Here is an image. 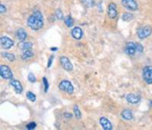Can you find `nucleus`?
<instances>
[{"label":"nucleus","mask_w":152,"mask_h":130,"mask_svg":"<svg viewBox=\"0 0 152 130\" xmlns=\"http://www.w3.org/2000/svg\"><path fill=\"white\" fill-rule=\"evenodd\" d=\"M136 49H137V52L138 53H143L144 51V47L142 44H137L136 43Z\"/></svg>","instance_id":"29"},{"label":"nucleus","mask_w":152,"mask_h":130,"mask_svg":"<svg viewBox=\"0 0 152 130\" xmlns=\"http://www.w3.org/2000/svg\"><path fill=\"white\" fill-rule=\"evenodd\" d=\"M26 97H27L28 100H30L31 102L36 101V95H35V94L33 92H26Z\"/></svg>","instance_id":"24"},{"label":"nucleus","mask_w":152,"mask_h":130,"mask_svg":"<svg viewBox=\"0 0 152 130\" xmlns=\"http://www.w3.org/2000/svg\"><path fill=\"white\" fill-rule=\"evenodd\" d=\"M10 85L14 88V90H15V92L17 93H22L23 92V90H24V89H23V86L20 83V81L12 78V79H10Z\"/></svg>","instance_id":"13"},{"label":"nucleus","mask_w":152,"mask_h":130,"mask_svg":"<svg viewBox=\"0 0 152 130\" xmlns=\"http://www.w3.org/2000/svg\"><path fill=\"white\" fill-rule=\"evenodd\" d=\"M150 106H151V107H152V101L150 102Z\"/></svg>","instance_id":"34"},{"label":"nucleus","mask_w":152,"mask_h":130,"mask_svg":"<svg viewBox=\"0 0 152 130\" xmlns=\"http://www.w3.org/2000/svg\"><path fill=\"white\" fill-rule=\"evenodd\" d=\"M59 89L62 92H65L69 94H72L74 92V88L71 83V81L69 80H62L59 83Z\"/></svg>","instance_id":"3"},{"label":"nucleus","mask_w":152,"mask_h":130,"mask_svg":"<svg viewBox=\"0 0 152 130\" xmlns=\"http://www.w3.org/2000/svg\"><path fill=\"white\" fill-rule=\"evenodd\" d=\"M16 37L20 42H24V41L27 38V33L24 28H19L16 31Z\"/></svg>","instance_id":"15"},{"label":"nucleus","mask_w":152,"mask_h":130,"mask_svg":"<svg viewBox=\"0 0 152 130\" xmlns=\"http://www.w3.org/2000/svg\"><path fill=\"white\" fill-rule=\"evenodd\" d=\"M43 16L39 10L27 19V26L33 30H39L43 27Z\"/></svg>","instance_id":"1"},{"label":"nucleus","mask_w":152,"mask_h":130,"mask_svg":"<svg viewBox=\"0 0 152 130\" xmlns=\"http://www.w3.org/2000/svg\"><path fill=\"white\" fill-rule=\"evenodd\" d=\"M64 116H65L66 118H72V115L69 114V113H64Z\"/></svg>","instance_id":"32"},{"label":"nucleus","mask_w":152,"mask_h":130,"mask_svg":"<svg viewBox=\"0 0 152 130\" xmlns=\"http://www.w3.org/2000/svg\"><path fill=\"white\" fill-rule=\"evenodd\" d=\"M133 19V14L130 13H125L122 15V20L125 22H130L131 20Z\"/></svg>","instance_id":"19"},{"label":"nucleus","mask_w":152,"mask_h":130,"mask_svg":"<svg viewBox=\"0 0 152 130\" xmlns=\"http://www.w3.org/2000/svg\"><path fill=\"white\" fill-rule=\"evenodd\" d=\"M82 3H83L87 8H91L95 5L94 0H82Z\"/></svg>","instance_id":"21"},{"label":"nucleus","mask_w":152,"mask_h":130,"mask_svg":"<svg viewBox=\"0 0 152 130\" xmlns=\"http://www.w3.org/2000/svg\"><path fill=\"white\" fill-rule=\"evenodd\" d=\"M28 80L29 82H31V83H35V82L37 81V78H36V76H35V75L30 73L28 75Z\"/></svg>","instance_id":"25"},{"label":"nucleus","mask_w":152,"mask_h":130,"mask_svg":"<svg viewBox=\"0 0 152 130\" xmlns=\"http://www.w3.org/2000/svg\"><path fill=\"white\" fill-rule=\"evenodd\" d=\"M121 116L124 120H127V121H132L133 119V114L132 110L130 109H124L121 112Z\"/></svg>","instance_id":"16"},{"label":"nucleus","mask_w":152,"mask_h":130,"mask_svg":"<svg viewBox=\"0 0 152 130\" xmlns=\"http://www.w3.org/2000/svg\"><path fill=\"white\" fill-rule=\"evenodd\" d=\"M100 123H101L102 127L104 130H112V129H113L112 123H111V122L107 119V118L102 117L101 119H100Z\"/></svg>","instance_id":"12"},{"label":"nucleus","mask_w":152,"mask_h":130,"mask_svg":"<svg viewBox=\"0 0 152 130\" xmlns=\"http://www.w3.org/2000/svg\"><path fill=\"white\" fill-rule=\"evenodd\" d=\"M33 56H34V53L30 49H28V50H25V52L23 53L22 58L23 60H28L29 58H32Z\"/></svg>","instance_id":"18"},{"label":"nucleus","mask_w":152,"mask_h":130,"mask_svg":"<svg viewBox=\"0 0 152 130\" xmlns=\"http://www.w3.org/2000/svg\"><path fill=\"white\" fill-rule=\"evenodd\" d=\"M143 78L147 84H152V66H145L143 69Z\"/></svg>","instance_id":"5"},{"label":"nucleus","mask_w":152,"mask_h":130,"mask_svg":"<svg viewBox=\"0 0 152 130\" xmlns=\"http://www.w3.org/2000/svg\"><path fill=\"white\" fill-rule=\"evenodd\" d=\"M2 56L7 58V60L10 61H15V56L13 54H10V53H3Z\"/></svg>","instance_id":"20"},{"label":"nucleus","mask_w":152,"mask_h":130,"mask_svg":"<svg viewBox=\"0 0 152 130\" xmlns=\"http://www.w3.org/2000/svg\"><path fill=\"white\" fill-rule=\"evenodd\" d=\"M0 75H1V78L4 79H12L13 78L12 72L7 65H1L0 66Z\"/></svg>","instance_id":"4"},{"label":"nucleus","mask_w":152,"mask_h":130,"mask_svg":"<svg viewBox=\"0 0 152 130\" xmlns=\"http://www.w3.org/2000/svg\"><path fill=\"white\" fill-rule=\"evenodd\" d=\"M126 100L130 104L135 105V104H138L140 102V100H141V97H140V95H138V94L129 93L128 95L126 96Z\"/></svg>","instance_id":"10"},{"label":"nucleus","mask_w":152,"mask_h":130,"mask_svg":"<svg viewBox=\"0 0 152 130\" xmlns=\"http://www.w3.org/2000/svg\"><path fill=\"white\" fill-rule=\"evenodd\" d=\"M0 43H1V46L4 49H10V47H12L14 44V42L11 39H10L9 37L3 36L0 39Z\"/></svg>","instance_id":"9"},{"label":"nucleus","mask_w":152,"mask_h":130,"mask_svg":"<svg viewBox=\"0 0 152 130\" xmlns=\"http://www.w3.org/2000/svg\"><path fill=\"white\" fill-rule=\"evenodd\" d=\"M152 33V28L149 26H145L137 29V36L140 40H144L149 37Z\"/></svg>","instance_id":"2"},{"label":"nucleus","mask_w":152,"mask_h":130,"mask_svg":"<svg viewBox=\"0 0 152 130\" xmlns=\"http://www.w3.org/2000/svg\"><path fill=\"white\" fill-rule=\"evenodd\" d=\"M52 51H56L57 50V48H56V47H53V48L51 49Z\"/></svg>","instance_id":"33"},{"label":"nucleus","mask_w":152,"mask_h":130,"mask_svg":"<svg viewBox=\"0 0 152 130\" xmlns=\"http://www.w3.org/2000/svg\"><path fill=\"white\" fill-rule=\"evenodd\" d=\"M73 19L72 18L71 16H68V17H66L65 18V25L67 26V27H72V26H73Z\"/></svg>","instance_id":"23"},{"label":"nucleus","mask_w":152,"mask_h":130,"mask_svg":"<svg viewBox=\"0 0 152 130\" xmlns=\"http://www.w3.org/2000/svg\"><path fill=\"white\" fill-rule=\"evenodd\" d=\"M53 58H54V56H51L50 58H49V61H48V64H47V67L50 68L51 67V65H52V61H53Z\"/></svg>","instance_id":"31"},{"label":"nucleus","mask_w":152,"mask_h":130,"mask_svg":"<svg viewBox=\"0 0 152 130\" xmlns=\"http://www.w3.org/2000/svg\"><path fill=\"white\" fill-rule=\"evenodd\" d=\"M36 126H37V125H36V123H34V122H32V123H28V125L26 126V129H29V130H32V129H35V128H36Z\"/></svg>","instance_id":"28"},{"label":"nucleus","mask_w":152,"mask_h":130,"mask_svg":"<svg viewBox=\"0 0 152 130\" xmlns=\"http://www.w3.org/2000/svg\"><path fill=\"white\" fill-rule=\"evenodd\" d=\"M56 16L57 17V19H59V20H62L64 18V15L62 13V11L60 10H56Z\"/></svg>","instance_id":"27"},{"label":"nucleus","mask_w":152,"mask_h":130,"mask_svg":"<svg viewBox=\"0 0 152 130\" xmlns=\"http://www.w3.org/2000/svg\"><path fill=\"white\" fill-rule=\"evenodd\" d=\"M72 36L75 39V40H80L83 37V30H82L81 27H73L72 30Z\"/></svg>","instance_id":"14"},{"label":"nucleus","mask_w":152,"mask_h":130,"mask_svg":"<svg viewBox=\"0 0 152 130\" xmlns=\"http://www.w3.org/2000/svg\"><path fill=\"white\" fill-rule=\"evenodd\" d=\"M108 16L111 19H115L118 16V10H116V6L115 3H111L108 6Z\"/></svg>","instance_id":"11"},{"label":"nucleus","mask_w":152,"mask_h":130,"mask_svg":"<svg viewBox=\"0 0 152 130\" xmlns=\"http://www.w3.org/2000/svg\"><path fill=\"white\" fill-rule=\"evenodd\" d=\"M137 52L136 49V43L133 42H129L127 43L126 46H125V53L129 56H133L135 53Z\"/></svg>","instance_id":"8"},{"label":"nucleus","mask_w":152,"mask_h":130,"mask_svg":"<svg viewBox=\"0 0 152 130\" xmlns=\"http://www.w3.org/2000/svg\"><path fill=\"white\" fill-rule=\"evenodd\" d=\"M32 43L30 42H26V43H22L19 44V48L22 50H28V49H31L32 48Z\"/></svg>","instance_id":"17"},{"label":"nucleus","mask_w":152,"mask_h":130,"mask_svg":"<svg viewBox=\"0 0 152 130\" xmlns=\"http://www.w3.org/2000/svg\"><path fill=\"white\" fill-rule=\"evenodd\" d=\"M73 112H74L75 117L77 118V119H80L81 116H82V114H81L80 109L78 108V106H77V105H74V107H73Z\"/></svg>","instance_id":"22"},{"label":"nucleus","mask_w":152,"mask_h":130,"mask_svg":"<svg viewBox=\"0 0 152 130\" xmlns=\"http://www.w3.org/2000/svg\"><path fill=\"white\" fill-rule=\"evenodd\" d=\"M60 64L66 71H72L73 70L72 63L71 62V61H69V58L65 57V56L60 57Z\"/></svg>","instance_id":"7"},{"label":"nucleus","mask_w":152,"mask_h":130,"mask_svg":"<svg viewBox=\"0 0 152 130\" xmlns=\"http://www.w3.org/2000/svg\"><path fill=\"white\" fill-rule=\"evenodd\" d=\"M6 10H7V9H6L5 6H4L3 4L0 5V13H1L3 14V13H6Z\"/></svg>","instance_id":"30"},{"label":"nucleus","mask_w":152,"mask_h":130,"mask_svg":"<svg viewBox=\"0 0 152 130\" xmlns=\"http://www.w3.org/2000/svg\"><path fill=\"white\" fill-rule=\"evenodd\" d=\"M121 3H122V5H123L124 8L130 10L132 11L138 10V5H137L135 0H122Z\"/></svg>","instance_id":"6"},{"label":"nucleus","mask_w":152,"mask_h":130,"mask_svg":"<svg viewBox=\"0 0 152 130\" xmlns=\"http://www.w3.org/2000/svg\"><path fill=\"white\" fill-rule=\"evenodd\" d=\"M42 80H43V84H44V92H48V89H49V83H48V81H47V78H43Z\"/></svg>","instance_id":"26"}]
</instances>
